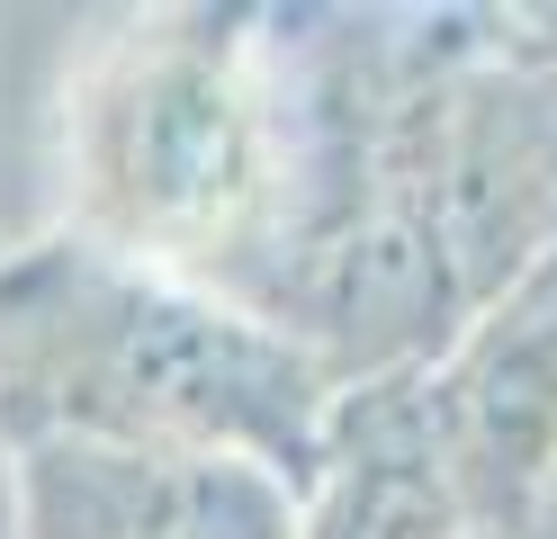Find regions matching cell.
Segmentation results:
<instances>
[{"instance_id":"ba28073f","label":"cell","mask_w":557,"mask_h":539,"mask_svg":"<svg viewBox=\"0 0 557 539\" xmlns=\"http://www.w3.org/2000/svg\"><path fill=\"white\" fill-rule=\"evenodd\" d=\"M468 539H485V530H468Z\"/></svg>"},{"instance_id":"277c9868","label":"cell","mask_w":557,"mask_h":539,"mask_svg":"<svg viewBox=\"0 0 557 539\" xmlns=\"http://www.w3.org/2000/svg\"><path fill=\"white\" fill-rule=\"evenodd\" d=\"M27 539H297V486L252 458L37 431L10 467Z\"/></svg>"},{"instance_id":"3957f363","label":"cell","mask_w":557,"mask_h":539,"mask_svg":"<svg viewBox=\"0 0 557 539\" xmlns=\"http://www.w3.org/2000/svg\"><path fill=\"white\" fill-rule=\"evenodd\" d=\"M360 198L413 234L449 323H476L557 243V99L521 72H441L369 135Z\"/></svg>"},{"instance_id":"6da1fadb","label":"cell","mask_w":557,"mask_h":539,"mask_svg":"<svg viewBox=\"0 0 557 539\" xmlns=\"http://www.w3.org/2000/svg\"><path fill=\"white\" fill-rule=\"evenodd\" d=\"M0 414L18 441H162L306 486L333 422V369L297 333H270V315L90 243L0 279Z\"/></svg>"},{"instance_id":"7a4b0ae2","label":"cell","mask_w":557,"mask_h":539,"mask_svg":"<svg viewBox=\"0 0 557 539\" xmlns=\"http://www.w3.org/2000/svg\"><path fill=\"white\" fill-rule=\"evenodd\" d=\"M73 180L99 252L198 287L270 225V99L216 36H126L73 108Z\"/></svg>"},{"instance_id":"52a82bcc","label":"cell","mask_w":557,"mask_h":539,"mask_svg":"<svg viewBox=\"0 0 557 539\" xmlns=\"http://www.w3.org/2000/svg\"><path fill=\"white\" fill-rule=\"evenodd\" d=\"M0 503H10V477H0Z\"/></svg>"},{"instance_id":"8992f818","label":"cell","mask_w":557,"mask_h":539,"mask_svg":"<svg viewBox=\"0 0 557 539\" xmlns=\"http://www.w3.org/2000/svg\"><path fill=\"white\" fill-rule=\"evenodd\" d=\"M297 539H468L413 369L333 395L315 477L297 486Z\"/></svg>"},{"instance_id":"5b68a950","label":"cell","mask_w":557,"mask_h":539,"mask_svg":"<svg viewBox=\"0 0 557 539\" xmlns=\"http://www.w3.org/2000/svg\"><path fill=\"white\" fill-rule=\"evenodd\" d=\"M413 387L468 522L521 513L557 467V243L531 261V279L459 323L432 369H413Z\"/></svg>"}]
</instances>
